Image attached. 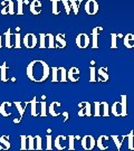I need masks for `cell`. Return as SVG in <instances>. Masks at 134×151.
<instances>
[{
  "label": "cell",
  "mask_w": 134,
  "mask_h": 151,
  "mask_svg": "<svg viewBox=\"0 0 134 151\" xmlns=\"http://www.w3.org/2000/svg\"><path fill=\"white\" fill-rule=\"evenodd\" d=\"M26 73L27 77L30 81L40 83L48 78L49 74H50V68L45 60H35L27 65Z\"/></svg>",
  "instance_id": "cell-1"
},
{
  "label": "cell",
  "mask_w": 134,
  "mask_h": 151,
  "mask_svg": "<svg viewBox=\"0 0 134 151\" xmlns=\"http://www.w3.org/2000/svg\"><path fill=\"white\" fill-rule=\"evenodd\" d=\"M84 9L88 16H95L100 10V6L96 0H87L84 6Z\"/></svg>",
  "instance_id": "cell-2"
},
{
  "label": "cell",
  "mask_w": 134,
  "mask_h": 151,
  "mask_svg": "<svg viewBox=\"0 0 134 151\" xmlns=\"http://www.w3.org/2000/svg\"><path fill=\"white\" fill-rule=\"evenodd\" d=\"M1 15L2 16H6V15H15V4L12 0H2L1 1Z\"/></svg>",
  "instance_id": "cell-3"
},
{
  "label": "cell",
  "mask_w": 134,
  "mask_h": 151,
  "mask_svg": "<svg viewBox=\"0 0 134 151\" xmlns=\"http://www.w3.org/2000/svg\"><path fill=\"white\" fill-rule=\"evenodd\" d=\"M76 46L80 49H85L87 48L88 46H90V37H88V35L85 34V32H80L78 34L77 36H76Z\"/></svg>",
  "instance_id": "cell-4"
},
{
  "label": "cell",
  "mask_w": 134,
  "mask_h": 151,
  "mask_svg": "<svg viewBox=\"0 0 134 151\" xmlns=\"http://www.w3.org/2000/svg\"><path fill=\"white\" fill-rule=\"evenodd\" d=\"M82 148L86 151H91L93 150L95 146H96V140L94 139L93 135H85L83 139H82Z\"/></svg>",
  "instance_id": "cell-5"
},
{
  "label": "cell",
  "mask_w": 134,
  "mask_h": 151,
  "mask_svg": "<svg viewBox=\"0 0 134 151\" xmlns=\"http://www.w3.org/2000/svg\"><path fill=\"white\" fill-rule=\"evenodd\" d=\"M37 42H38V39L35 34H26V35L24 36V39H22L24 46H25L26 48H29V49L35 48L36 45H37Z\"/></svg>",
  "instance_id": "cell-6"
},
{
  "label": "cell",
  "mask_w": 134,
  "mask_h": 151,
  "mask_svg": "<svg viewBox=\"0 0 134 151\" xmlns=\"http://www.w3.org/2000/svg\"><path fill=\"white\" fill-rule=\"evenodd\" d=\"M80 111L78 115L80 116H91L92 115V105L90 102H82L78 104Z\"/></svg>",
  "instance_id": "cell-7"
},
{
  "label": "cell",
  "mask_w": 134,
  "mask_h": 151,
  "mask_svg": "<svg viewBox=\"0 0 134 151\" xmlns=\"http://www.w3.org/2000/svg\"><path fill=\"white\" fill-rule=\"evenodd\" d=\"M108 135L102 134L98 137V139L96 140V146L101 151H105L108 149Z\"/></svg>",
  "instance_id": "cell-8"
},
{
  "label": "cell",
  "mask_w": 134,
  "mask_h": 151,
  "mask_svg": "<svg viewBox=\"0 0 134 151\" xmlns=\"http://www.w3.org/2000/svg\"><path fill=\"white\" fill-rule=\"evenodd\" d=\"M67 142V137L66 135H58L56 139H55V142H54V146L57 150H64L67 148L66 146Z\"/></svg>",
  "instance_id": "cell-9"
},
{
  "label": "cell",
  "mask_w": 134,
  "mask_h": 151,
  "mask_svg": "<svg viewBox=\"0 0 134 151\" xmlns=\"http://www.w3.org/2000/svg\"><path fill=\"white\" fill-rule=\"evenodd\" d=\"M80 72L77 67H70V70H67V81L70 82H77L80 80Z\"/></svg>",
  "instance_id": "cell-10"
},
{
  "label": "cell",
  "mask_w": 134,
  "mask_h": 151,
  "mask_svg": "<svg viewBox=\"0 0 134 151\" xmlns=\"http://www.w3.org/2000/svg\"><path fill=\"white\" fill-rule=\"evenodd\" d=\"M103 28L97 26V27H94L93 30H92V48L96 49L98 48V32L102 30Z\"/></svg>",
  "instance_id": "cell-11"
},
{
  "label": "cell",
  "mask_w": 134,
  "mask_h": 151,
  "mask_svg": "<svg viewBox=\"0 0 134 151\" xmlns=\"http://www.w3.org/2000/svg\"><path fill=\"white\" fill-rule=\"evenodd\" d=\"M29 9H30V12L32 15L37 16L42 12V2L39 0H32L29 4Z\"/></svg>",
  "instance_id": "cell-12"
},
{
  "label": "cell",
  "mask_w": 134,
  "mask_h": 151,
  "mask_svg": "<svg viewBox=\"0 0 134 151\" xmlns=\"http://www.w3.org/2000/svg\"><path fill=\"white\" fill-rule=\"evenodd\" d=\"M66 39L63 34H57L55 36V48H65L66 47Z\"/></svg>",
  "instance_id": "cell-13"
},
{
  "label": "cell",
  "mask_w": 134,
  "mask_h": 151,
  "mask_svg": "<svg viewBox=\"0 0 134 151\" xmlns=\"http://www.w3.org/2000/svg\"><path fill=\"white\" fill-rule=\"evenodd\" d=\"M123 43H124V46L126 47V48H133L134 47V35L133 34H126L125 36H123Z\"/></svg>",
  "instance_id": "cell-14"
},
{
  "label": "cell",
  "mask_w": 134,
  "mask_h": 151,
  "mask_svg": "<svg viewBox=\"0 0 134 151\" xmlns=\"http://www.w3.org/2000/svg\"><path fill=\"white\" fill-rule=\"evenodd\" d=\"M111 112L115 116H122V104H121V102L116 101V102L113 103V105L111 106Z\"/></svg>",
  "instance_id": "cell-15"
},
{
  "label": "cell",
  "mask_w": 134,
  "mask_h": 151,
  "mask_svg": "<svg viewBox=\"0 0 134 151\" xmlns=\"http://www.w3.org/2000/svg\"><path fill=\"white\" fill-rule=\"evenodd\" d=\"M10 149V139L8 135L0 137V150H9Z\"/></svg>",
  "instance_id": "cell-16"
},
{
  "label": "cell",
  "mask_w": 134,
  "mask_h": 151,
  "mask_svg": "<svg viewBox=\"0 0 134 151\" xmlns=\"http://www.w3.org/2000/svg\"><path fill=\"white\" fill-rule=\"evenodd\" d=\"M96 70H97V73H98V80L101 82H107L110 80V76H108L106 67H100V68Z\"/></svg>",
  "instance_id": "cell-17"
},
{
  "label": "cell",
  "mask_w": 134,
  "mask_h": 151,
  "mask_svg": "<svg viewBox=\"0 0 134 151\" xmlns=\"http://www.w3.org/2000/svg\"><path fill=\"white\" fill-rule=\"evenodd\" d=\"M68 2L70 6V10H73L74 15H78L80 4L83 2V0H68Z\"/></svg>",
  "instance_id": "cell-18"
},
{
  "label": "cell",
  "mask_w": 134,
  "mask_h": 151,
  "mask_svg": "<svg viewBox=\"0 0 134 151\" xmlns=\"http://www.w3.org/2000/svg\"><path fill=\"white\" fill-rule=\"evenodd\" d=\"M11 103L10 102H4L0 105V114L4 116H9L11 115V111H8V109H10Z\"/></svg>",
  "instance_id": "cell-19"
},
{
  "label": "cell",
  "mask_w": 134,
  "mask_h": 151,
  "mask_svg": "<svg viewBox=\"0 0 134 151\" xmlns=\"http://www.w3.org/2000/svg\"><path fill=\"white\" fill-rule=\"evenodd\" d=\"M62 104L60 102H52L50 103V105L48 106V112L50 115H53V116H58L59 112H57V108H59Z\"/></svg>",
  "instance_id": "cell-20"
},
{
  "label": "cell",
  "mask_w": 134,
  "mask_h": 151,
  "mask_svg": "<svg viewBox=\"0 0 134 151\" xmlns=\"http://www.w3.org/2000/svg\"><path fill=\"white\" fill-rule=\"evenodd\" d=\"M5 45L7 48H12L14 44H12V34L10 32V28L5 32Z\"/></svg>",
  "instance_id": "cell-21"
},
{
  "label": "cell",
  "mask_w": 134,
  "mask_h": 151,
  "mask_svg": "<svg viewBox=\"0 0 134 151\" xmlns=\"http://www.w3.org/2000/svg\"><path fill=\"white\" fill-rule=\"evenodd\" d=\"M121 104H122V116L128 115V96L125 94L121 95Z\"/></svg>",
  "instance_id": "cell-22"
},
{
  "label": "cell",
  "mask_w": 134,
  "mask_h": 151,
  "mask_svg": "<svg viewBox=\"0 0 134 151\" xmlns=\"http://www.w3.org/2000/svg\"><path fill=\"white\" fill-rule=\"evenodd\" d=\"M7 70H8V67H7V64L6 62H4L1 66H0V80L2 82H7L8 81V77H7Z\"/></svg>",
  "instance_id": "cell-23"
},
{
  "label": "cell",
  "mask_w": 134,
  "mask_h": 151,
  "mask_svg": "<svg viewBox=\"0 0 134 151\" xmlns=\"http://www.w3.org/2000/svg\"><path fill=\"white\" fill-rule=\"evenodd\" d=\"M112 139L113 141H114V145L116 146V149L118 150H120L121 149V147H122V142H123V140L125 139V135H115L113 134L112 135Z\"/></svg>",
  "instance_id": "cell-24"
},
{
  "label": "cell",
  "mask_w": 134,
  "mask_h": 151,
  "mask_svg": "<svg viewBox=\"0 0 134 151\" xmlns=\"http://www.w3.org/2000/svg\"><path fill=\"white\" fill-rule=\"evenodd\" d=\"M28 104H30L32 105V108H30V111H32V116H37L38 115V104L39 103L37 102V100H36V96L32 99L30 102H28Z\"/></svg>",
  "instance_id": "cell-25"
},
{
  "label": "cell",
  "mask_w": 134,
  "mask_h": 151,
  "mask_svg": "<svg viewBox=\"0 0 134 151\" xmlns=\"http://www.w3.org/2000/svg\"><path fill=\"white\" fill-rule=\"evenodd\" d=\"M101 116H110V105L107 102H101Z\"/></svg>",
  "instance_id": "cell-26"
},
{
  "label": "cell",
  "mask_w": 134,
  "mask_h": 151,
  "mask_svg": "<svg viewBox=\"0 0 134 151\" xmlns=\"http://www.w3.org/2000/svg\"><path fill=\"white\" fill-rule=\"evenodd\" d=\"M52 1V12L55 16L60 15V9L58 8V2L59 0H50Z\"/></svg>",
  "instance_id": "cell-27"
},
{
  "label": "cell",
  "mask_w": 134,
  "mask_h": 151,
  "mask_svg": "<svg viewBox=\"0 0 134 151\" xmlns=\"http://www.w3.org/2000/svg\"><path fill=\"white\" fill-rule=\"evenodd\" d=\"M128 141H129V145H128L129 150H134V130H131L128 134Z\"/></svg>",
  "instance_id": "cell-28"
},
{
  "label": "cell",
  "mask_w": 134,
  "mask_h": 151,
  "mask_svg": "<svg viewBox=\"0 0 134 151\" xmlns=\"http://www.w3.org/2000/svg\"><path fill=\"white\" fill-rule=\"evenodd\" d=\"M59 82H67V70L65 67H58Z\"/></svg>",
  "instance_id": "cell-29"
},
{
  "label": "cell",
  "mask_w": 134,
  "mask_h": 151,
  "mask_svg": "<svg viewBox=\"0 0 134 151\" xmlns=\"http://www.w3.org/2000/svg\"><path fill=\"white\" fill-rule=\"evenodd\" d=\"M35 138V150H43V140L40 135H36Z\"/></svg>",
  "instance_id": "cell-30"
},
{
  "label": "cell",
  "mask_w": 134,
  "mask_h": 151,
  "mask_svg": "<svg viewBox=\"0 0 134 151\" xmlns=\"http://www.w3.org/2000/svg\"><path fill=\"white\" fill-rule=\"evenodd\" d=\"M67 139H68V150L70 151H74L75 150V135L70 134L67 137Z\"/></svg>",
  "instance_id": "cell-31"
},
{
  "label": "cell",
  "mask_w": 134,
  "mask_h": 151,
  "mask_svg": "<svg viewBox=\"0 0 134 151\" xmlns=\"http://www.w3.org/2000/svg\"><path fill=\"white\" fill-rule=\"evenodd\" d=\"M52 81L54 83H56V82H59V70H58V67H53L52 68Z\"/></svg>",
  "instance_id": "cell-32"
},
{
  "label": "cell",
  "mask_w": 134,
  "mask_h": 151,
  "mask_svg": "<svg viewBox=\"0 0 134 151\" xmlns=\"http://www.w3.org/2000/svg\"><path fill=\"white\" fill-rule=\"evenodd\" d=\"M27 140H28L27 150H35V138L32 135H27Z\"/></svg>",
  "instance_id": "cell-33"
},
{
  "label": "cell",
  "mask_w": 134,
  "mask_h": 151,
  "mask_svg": "<svg viewBox=\"0 0 134 151\" xmlns=\"http://www.w3.org/2000/svg\"><path fill=\"white\" fill-rule=\"evenodd\" d=\"M15 105H16L17 110H18V112H19V115H20V119L22 118V115L25 113V110H26V106H22L25 103H21V102H15L14 103Z\"/></svg>",
  "instance_id": "cell-34"
},
{
  "label": "cell",
  "mask_w": 134,
  "mask_h": 151,
  "mask_svg": "<svg viewBox=\"0 0 134 151\" xmlns=\"http://www.w3.org/2000/svg\"><path fill=\"white\" fill-rule=\"evenodd\" d=\"M46 38L48 39V45L47 47L48 48H55V36L53 34H47L46 35Z\"/></svg>",
  "instance_id": "cell-35"
},
{
  "label": "cell",
  "mask_w": 134,
  "mask_h": 151,
  "mask_svg": "<svg viewBox=\"0 0 134 151\" xmlns=\"http://www.w3.org/2000/svg\"><path fill=\"white\" fill-rule=\"evenodd\" d=\"M90 82H92V83L96 82V68H95V66L90 67Z\"/></svg>",
  "instance_id": "cell-36"
},
{
  "label": "cell",
  "mask_w": 134,
  "mask_h": 151,
  "mask_svg": "<svg viewBox=\"0 0 134 151\" xmlns=\"http://www.w3.org/2000/svg\"><path fill=\"white\" fill-rule=\"evenodd\" d=\"M14 37H15V44H14V47L15 48H18L20 49L21 48V42H20V34L19 32H17L14 35Z\"/></svg>",
  "instance_id": "cell-37"
},
{
  "label": "cell",
  "mask_w": 134,
  "mask_h": 151,
  "mask_svg": "<svg viewBox=\"0 0 134 151\" xmlns=\"http://www.w3.org/2000/svg\"><path fill=\"white\" fill-rule=\"evenodd\" d=\"M46 35L45 34H39V48H46Z\"/></svg>",
  "instance_id": "cell-38"
},
{
  "label": "cell",
  "mask_w": 134,
  "mask_h": 151,
  "mask_svg": "<svg viewBox=\"0 0 134 151\" xmlns=\"http://www.w3.org/2000/svg\"><path fill=\"white\" fill-rule=\"evenodd\" d=\"M40 105V116H46L47 115V105H46V101H42L39 103Z\"/></svg>",
  "instance_id": "cell-39"
},
{
  "label": "cell",
  "mask_w": 134,
  "mask_h": 151,
  "mask_svg": "<svg viewBox=\"0 0 134 151\" xmlns=\"http://www.w3.org/2000/svg\"><path fill=\"white\" fill-rule=\"evenodd\" d=\"M116 37L118 35L115 32H112L111 34V49H115L118 48V43H116Z\"/></svg>",
  "instance_id": "cell-40"
},
{
  "label": "cell",
  "mask_w": 134,
  "mask_h": 151,
  "mask_svg": "<svg viewBox=\"0 0 134 151\" xmlns=\"http://www.w3.org/2000/svg\"><path fill=\"white\" fill-rule=\"evenodd\" d=\"M94 116H101V102H94Z\"/></svg>",
  "instance_id": "cell-41"
},
{
  "label": "cell",
  "mask_w": 134,
  "mask_h": 151,
  "mask_svg": "<svg viewBox=\"0 0 134 151\" xmlns=\"http://www.w3.org/2000/svg\"><path fill=\"white\" fill-rule=\"evenodd\" d=\"M22 5H25V0H17V6H18V10H17V14H18L19 16H22V15H24Z\"/></svg>",
  "instance_id": "cell-42"
},
{
  "label": "cell",
  "mask_w": 134,
  "mask_h": 151,
  "mask_svg": "<svg viewBox=\"0 0 134 151\" xmlns=\"http://www.w3.org/2000/svg\"><path fill=\"white\" fill-rule=\"evenodd\" d=\"M60 2H62L63 7H64L66 15H70V2H68V0H60Z\"/></svg>",
  "instance_id": "cell-43"
},
{
  "label": "cell",
  "mask_w": 134,
  "mask_h": 151,
  "mask_svg": "<svg viewBox=\"0 0 134 151\" xmlns=\"http://www.w3.org/2000/svg\"><path fill=\"white\" fill-rule=\"evenodd\" d=\"M46 140H47V146H46V150H53V137L50 134H48L46 137Z\"/></svg>",
  "instance_id": "cell-44"
},
{
  "label": "cell",
  "mask_w": 134,
  "mask_h": 151,
  "mask_svg": "<svg viewBox=\"0 0 134 151\" xmlns=\"http://www.w3.org/2000/svg\"><path fill=\"white\" fill-rule=\"evenodd\" d=\"M20 139H21L20 150H27V135H20Z\"/></svg>",
  "instance_id": "cell-45"
},
{
  "label": "cell",
  "mask_w": 134,
  "mask_h": 151,
  "mask_svg": "<svg viewBox=\"0 0 134 151\" xmlns=\"http://www.w3.org/2000/svg\"><path fill=\"white\" fill-rule=\"evenodd\" d=\"M63 115H64V121H67L68 120V112H64Z\"/></svg>",
  "instance_id": "cell-46"
},
{
  "label": "cell",
  "mask_w": 134,
  "mask_h": 151,
  "mask_svg": "<svg viewBox=\"0 0 134 151\" xmlns=\"http://www.w3.org/2000/svg\"><path fill=\"white\" fill-rule=\"evenodd\" d=\"M1 42H2V39H1V35H0V48L2 47V43Z\"/></svg>",
  "instance_id": "cell-47"
},
{
  "label": "cell",
  "mask_w": 134,
  "mask_h": 151,
  "mask_svg": "<svg viewBox=\"0 0 134 151\" xmlns=\"http://www.w3.org/2000/svg\"><path fill=\"white\" fill-rule=\"evenodd\" d=\"M118 37H120V38H123V35H122V34H118Z\"/></svg>",
  "instance_id": "cell-48"
}]
</instances>
